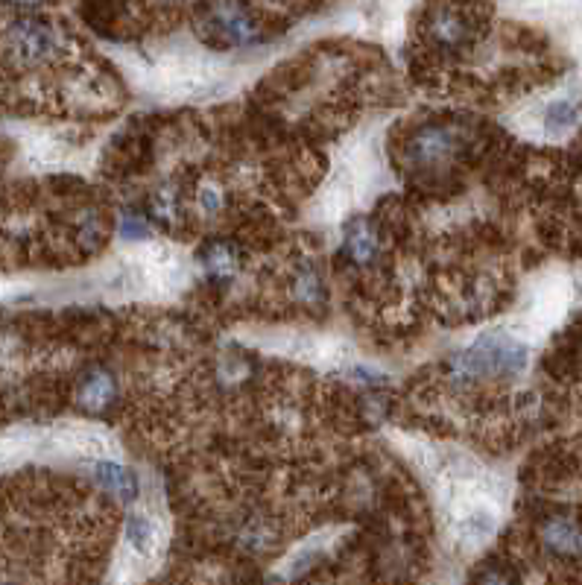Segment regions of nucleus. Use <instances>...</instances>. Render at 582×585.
Segmentation results:
<instances>
[{
    "label": "nucleus",
    "instance_id": "nucleus-1",
    "mask_svg": "<svg viewBox=\"0 0 582 585\" xmlns=\"http://www.w3.org/2000/svg\"><path fill=\"white\" fill-rule=\"evenodd\" d=\"M527 363H530L527 346L506 331H486L471 346L454 354V372L466 381L509 378L524 372Z\"/></svg>",
    "mask_w": 582,
    "mask_h": 585
},
{
    "label": "nucleus",
    "instance_id": "nucleus-2",
    "mask_svg": "<svg viewBox=\"0 0 582 585\" xmlns=\"http://www.w3.org/2000/svg\"><path fill=\"white\" fill-rule=\"evenodd\" d=\"M6 47L21 65H41L59 56L62 36L53 24L41 18H18L6 33Z\"/></svg>",
    "mask_w": 582,
    "mask_h": 585
},
{
    "label": "nucleus",
    "instance_id": "nucleus-3",
    "mask_svg": "<svg viewBox=\"0 0 582 585\" xmlns=\"http://www.w3.org/2000/svg\"><path fill=\"white\" fill-rule=\"evenodd\" d=\"M205 36L214 44H229L243 47L261 36V21L252 18V12L240 3H220V6H205Z\"/></svg>",
    "mask_w": 582,
    "mask_h": 585
},
{
    "label": "nucleus",
    "instance_id": "nucleus-4",
    "mask_svg": "<svg viewBox=\"0 0 582 585\" xmlns=\"http://www.w3.org/2000/svg\"><path fill=\"white\" fill-rule=\"evenodd\" d=\"M158 550H161V533L156 518L147 512H132L123 533V562H132L135 568L153 565Z\"/></svg>",
    "mask_w": 582,
    "mask_h": 585
},
{
    "label": "nucleus",
    "instance_id": "nucleus-5",
    "mask_svg": "<svg viewBox=\"0 0 582 585\" xmlns=\"http://www.w3.org/2000/svg\"><path fill=\"white\" fill-rule=\"evenodd\" d=\"M460 147V135L457 129L445 126V123H433L425 126L413 135L407 153L410 161L419 164V167H433V164H445V158H451Z\"/></svg>",
    "mask_w": 582,
    "mask_h": 585
},
{
    "label": "nucleus",
    "instance_id": "nucleus-6",
    "mask_svg": "<svg viewBox=\"0 0 582 585\" xmlns=\"http://www.w3.org/2000/svg\"><path fill=\"white\" fill-rule=\"evenodd\" d=\"M542 542L550 553L556 556H580L582 553V533L580 527L568 518H553L547 521L542 530Z\"/></svg>",
    "mask_w": 582,
    "mask_h": 585
},
{
    "label": "nucleus",
    "instance_id": "nucleus-7",
    "mask_svg": "<svg viewBox=\"0 0 582 585\" xmlns=\"http://www.w3.org/2000/svg\"><path fill=\"white\" fill-rule=\"evenodd\" d=\"M430 39L439 47H463L468 41V21L454 9H439L430 21Z\"/></svg>",
    "mask_w": 582,
    "mask_h": 585
},
{
    "label": "nucleus",
    "instance_id": "nucleus-8",
    "mask_svg": "<svg viewBox=\"0 0 582 585\" xmlns=\"http://www.w3.org/2000/svg\"><path fill=\"white\" fill-rule=\"evenodd\" d=\"M582 117V97H559L544 109L542 123L547 135H565L571 132Z\"/></svg>",
    "mask_w": 582,
    "mask_h": 585
},
{
    "label": "nucleus",
    "instance_id": "nucleus-9",
    "mask_svg": "<svg viewBox=\"0 0 582 585\" xmlns=\"http://www.w3.org/2000/svg\"><path fill=\"white\" fill-rule=\"evenodd\" d=\"M346 252L354 264H372L378 255V234L366 220H354L346 232Z\"/></svg>",
    "mask_w": 582,
    "mask_h": 585
},
{
    "label": "nucleus",
    "instance_id": "nucleus-10",
    "mask_svg": "<svg viewBox=\"0 0 582 585\" xmlns=\"http://www.w3.org/2000/svg\"><path fill=\"white\" fill-rule=\"evenodd\" d=\"M112 395H115V381H112V375L103 372V369L88 372L85 381H82V387H79V401H82L88 410H103V407L112 401Z\"/></svg>",
    "mask_w": 582,
    "mask_h": 585
},
{
    "label": "nucleus",
    "instance_id": "nucleus-11",
    "mask_svg": "<svg viewBox=\"0 0 582 585\" xmlns=\"http://www.w3.org/2000/svg\"><path fill=\"white\" fill-rule=\"evenodd\" d=\"M94 477L103 489H109L115 498H132L135 495V480L129 477V471L115 463V460H100L94 463Z\"/></svg>",
    "mask_w": 582,
    "mask_h": 585
},
{
    "label": "nucleus",
    "instance_id": "nucleus-12",
    "mask_svg": "<svg viewBox=\"0 0 582 585\" xmlns=\"http://www.w3.org/2000/svg\"><path fill=\"white\" fill-rule=\"evenodd\" d=\"M205 267H208V273L214 275H232L234 267H237V255H234L232 246H226V243H214L208 252H205Z\"/></svg>",
    "mask_w": 582,
    "mask_h": 585
},
{
    "label": "nucleus",
    "instance_id": "nucleus-13",
    "mask_svg": "<svg viewBox=\"0 0 582 585\" xmlns=\"http://www.w3.org/2000/svg\"><path fill=\"white\" fill-rule=\"evenodd\" d=\"M477 585H515V580L506 574L504 568H489V571L480 577V583Z\"/></svg>",
    "mask_w": 582,
    "mask_h": 585
}]
</instances>
